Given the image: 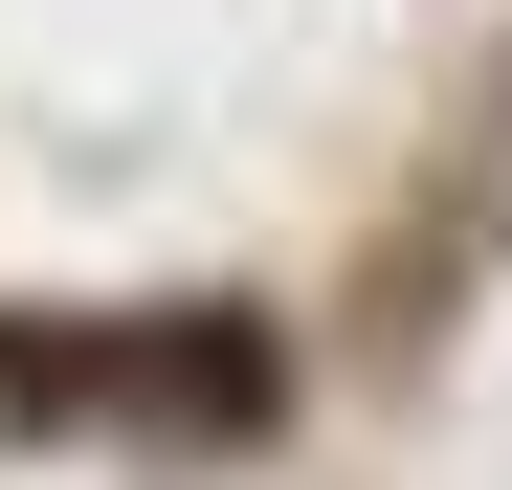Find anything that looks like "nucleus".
<instances>
[{"mask_svg": "<svg viewBox=\"0 0 512 490\" xmlns=\"http://www.w3.org/2000/svg\"><path fill=\"white\" fill-rule=\"evenodd\" d=\"M290 401V357L245 312H112V335H0V424H156V446H245Z\"/></svg>", "mask_w": 512, "mask_h": 490, "instance_id": "f257e3e1", "label": "nucleus"}]
</instances>
